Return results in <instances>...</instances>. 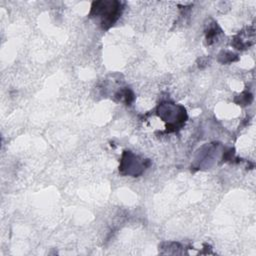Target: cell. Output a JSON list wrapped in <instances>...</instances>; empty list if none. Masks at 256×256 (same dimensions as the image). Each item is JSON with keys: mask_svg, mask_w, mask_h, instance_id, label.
Listing matches in <instances>:
<instances>
[{"mask_svg": "<svg viewBox=\"0 0 256 256\" xmlns=\"http://www.w3.org/2000/svg\"><path fill=\"white\" fill-rule=\"evenodd\" d=\"M120 8L119 2H94L91 14L95 16L102 15L103 27H106V25L111 26L119 17Z\"/></svg>", "mask_w": 256, "mask_h": 256, "instance_id": "1", "label": "cell"}, {"mask_svg": "<svg viewBox=\"0 0 256 256\" xmlns=\"http://www.w3.org/2000/svg\"><path fill=\"white\" fill-rule=\"evenodd\" d=\"M145 167L144 163H141V161L133 155L130 152H125L122 158V164H121V171L122 170H127L126 173L128 174H133V175H138L139 173L142 172V168Z\"/></svg>", "mask_w": 256, "mask_h": 256, "instance_id": "2", "label": "cell"}]
</instances>
